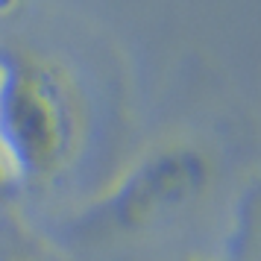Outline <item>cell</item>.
I'll list each match as a JSON object with an SVG mask.
<instances>
[{"label":"cell","instance_id":"7a4b0ae2","mask_svg":"<svg viewBox=\"0 0 261 261\" xmlns=\"http://www.w3.org/2000/svg\"><path fill=\"white\" fill-rule=\"evenodd\" d=\"M214 176L212 159L197 144L173 141L138 159L100 200L115 229H144L197 202Z\"/></svg>","mask_w":261,"mask_h":261},{"label":"cell","instance_id":"6da1fadb","mask_svg":"<svg viewBox=\"0 0 261 261\" xmlns=\"http://www.w3.org/2000/svg\"><path fill=\"white\" fill-rule=\"evenodd\" d=\"M80 141L83 106L71 76L36 53H0V188L53 179Z\"/></svg>","mask_w":261,"mask_h":261}]
</instances>
